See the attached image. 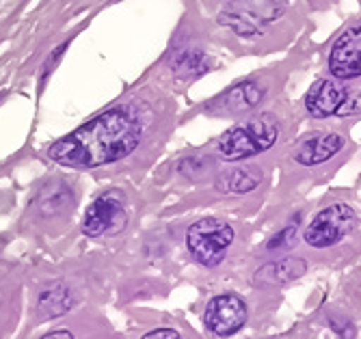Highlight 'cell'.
Here are the masks:
<instances>
[{"label":"cell","mask_w":361,"mask_h":339,"mask_svg":"<svg viewBox=\"0 0 361 339\" xmlns=\"http://www.w3.org/2000/svg\"><path fill=\"white\" fill-rule=\"evenodd\" d=\"M264 95H267L264 87H262L259 82L245 80V82L229 87L219 97H214L206 106V111L212 115H238V113L255 109L259 101L264 99Z\"/></svg>","instance_id":"9c48e42d"},{"label":"cell","mask_w":361,"mask_h":339,"mask_svg":"<svg viewBox=\"0 0 361 339\" xmlns=\"http://www.w3.org/2000/svg\"><path fill=\"white\" fill-rule=\"evenodd\" d=\"M262 180V173L253 166H238V168H232L229 173H225L219 182H216V188L221 192H234V195H243V192H249L253 190Z\"/></svg>","instance_id":"9a60e30c"},{"label":"cell","mask_w":361,"mask_h":339,"mask_svg":"<svg viewBox=\"0 0 361 339\" xmlns=\"http://www.w3.org/2000/svg\"><path fill=\"white\" fill-rule=\"evenodd\" d=\"M72 307H74L72 292L63 283H54L39 292L35 302V314L39 316V320H54L65 316Z\"/></svg>","instance_id":"5bb4252c"},{"label":"cell","mask_w":361,"mask_h":339,"mask_svg":"<svg viewBox=\"0 0 361 339\" xmlns=\"http://www.w3.org/2000/svg\"><path fill=\"white\" fill-rule=\"evenodd\" d=\"M247 320V304L238 294L214 296L204 312L206 328L216 337H229L243 328Z\"/></svg>","instance_id":"ba28073f"},{"label":"cell","mask_w":361,"mask_h":339,"mask_svg":"<svg viewBox=\"0 0 361 339\" xmlns=\"http://www.w3.org/2000/svg\"><path fill=\"white\" fill-rule=\"evenodd\" d=\"M208 56L197 48H182L171 58V70L186 76H200L206 72Z\"/></svg>","instance_id":"2e32d148"},{"label":"cell","mask_w":361,"mask_h":339,"mask_svg":"<svg viewBox=\"0 0 361 339\" xmlns=\"http://www.w3.org/2000/svg\"><path fill=\"white\" fill-rule=\"evenodd\" d=\"M128 223L126 197L119 190H106L87 208L82 218V233L89 238H102L123 231Z\"/></svg>","instance_id":"5b68a950"},{"label":"cell","mask_w":361,"mask_h":339,"mask_svg":"<svg viewBox=\"0 0 361 339\" xmlns=\"http://www.w3.org/2000/svg\"><path fill=\"white\" fill-rule=\"evenodd\" d=\"M35 206L39 216L54 218V216H63L65 212L74 208V197L72 190L63 182H50L39 190Z\"/></svg>","instance_id":"4fadbf2b"},{"label":"cell","mask_w":361,"mask_h":339,"mask_svg":"<svg viewBox=\"0 0 361 339\" xmlns=\"http://www.w3.org/2000/svg\"><path fill=\"white\" fill-rule=\"evenodd\" d=\"M355 212L346 203H334V206L320 210L305 229V242L312 249H329L344 240L355 227Z\"/></svg>","instance_id":"8992f818"},{"label":"cell","mask_w":361,"mask_h":339,"mask_svg":"<svg viewBox=\"0 0 361 339\" xmlns=\"http://www.w3.org/2000/svg\"><path fill=\"white\" fill-rule=\"evenodd\" d=\"M234 242V229L219 218H202L188 227L186 249L206 268L219 266Z\"/></svg>","instance_id":"3957f363"},{"label":"cell","mask_w":361,"mask_h":339,"mask_svg":"<svg viewBox=\"0 0 361 339\" xmlns=\"http://www.w3.org/2000/svg\"><path fill=\"white\" fill-rule=\"evenodd\" d=\"M277 139H279V121L273 115L264 113V115H255L234 125L232 130H227L225 134H221L214 141L212 149L225 162H238L257 154H264L275 145Z\"/></svg>","instance_id":"7a4b0ae2"},{"label":"cell","mask_w":361,"mask_h":339,"mask_svg":"<svg viewBox=\"0 0 361 339\" xmlns=\"http://www.w3.org/2000/svg\"><path fill=\"white\" fill-rule=\"evenodd\" d=\"M307 273V261L301 257H283L277 261H269L253 273L255 288H277L301 279Z\"/></svg>","instance_id":"30bf717a"},{"label":"cell","mask_w":361,"mask_h":339,"mask_svg":"<svg viewBox=\"0 0 361 339\" xmlns=\"http://www.w3.org/2000/svg\"><path fill=\"white\" fill-rule=\"evenodd\" d=\"M145 339H176V337H180V333L178 331H173V328H156V331H149V333H145L143 335Z\"/></svg>","instance_id":"ffe728a7"},{"label":"cell","mask_w":361,"mask_h":339,"mask_svg":"<svg viewBox=\"0 0 361 339\" xmlns=\"http://www.w3.org/2000/svg\"><path fill=\"white\" fill-rule=\"evenodd\" d=\"M361 113V91L359 89H350L346 91L342 104L338 109V117H353V115H359Z\"/></svg>","instance_id":"ac0fdd59"},{"label":"cell","mask_w":361,"mask_h":339,"mask_svg":"<svg viewBox=\"0 0 361 339\" xmlns=\"http://www.w3.org/2000/svg\"><path fill=\"white\" fill-rule=\"evenodd\" d=\"M294 238H297V225H294V227H286L279 235H275V238L269 242V251H277V249L290 247Z\"/></svg>","instance_id":"d6986e66"},{"label":"cell","mask_w":361,"mask_h":339,"mask_svg":"<svg viewBox=\"0 0 361 339\" xmlns=\"http://www.w3.org/2000/svg\"><path fill=\"white\" fill-rule=\"evenodd\" d=\"M141 141V119L128 106H113L59 139L48 158L72 168H95L133 154Z\"/></svg>","instance_id":"6da1fadb"},{"label":"cell","mask_w":361,"mask_h":339,"mask_svg":"<svg viewBox=\"0 0 361 339\" xmlns=\"http://www.w3.org/2000/svg\"><path fill=\"white\" fill-rule=\"evenodd\" d=\"M212 160L210 158H202V156H195V158H186L180 162L178 166V171L188 178V180H195V182H200V180H206L210 173H212Z\"/></svg>","instance_id":"e0dca14e"},{"label":"cell","mask_w":361,"mask_h":339,"mask_svg":"<svg viewBox=\"0 0 361 339\" xmlns=\"http://www.w3.org/2000/svg\"><path fill=\"white\" fill-rule=\"evenodd\" d=\"M286 9V0H229L219 22L240 37L257 35L259 24L273 22Z\"/></svg>","instance_id":"277c9868"},{"label":"cell","mask_w":361,"mask_h":339,"mask_svg":"<svg viewBox=\"0 0 361 339\" xmlns=\"http://www.w3.org/2000/svg\"><path fill=\"white\" fill-rule=\"evenodd\" d=\"M344 145L346 141L342 134H336V132L318 134V137H312L297 147V152H294V162H299L303 166L322 164L326 160H331L338 152H342Z\"/></svg>","instance_id":"7c38bea8"},{"label":"cell","mask_w":361,"mask_h":339,"mask_svg":"<svg viewBox=\"0 0 361 339\" xmlns=\"http://www.w3.org/2000/svg\"><path fill=\"white\" fill-rule=\"evenodd\" d=\"M346 89L336 80H318L305 95V109L314 119H324L338 113Z\"/></svg>","instance_id":"8fae6325"},{"label":"cell","mask_w":361,"mask_h":339,"mask_svg":"<svg viewBox=\"0 0 361 339\" xmlns=\"http://www.w3.org/2000/svg\"><path fill=\"white\" fill-rule=\"evenodd\" d=\"M329 72L338 80L361 78V20L348 24L329 52Z\"/></svg>","instance_id":"52a82bcc"},{"label":"cell","mask_w":361,"mask_h":339,"mask_svg":"<svg viewBox=\"0 0 361 339\" xmlns=\"http://www.w3.org/2000/svg\"><path fill=\"white\" fill-rule=\"evenodd\" d=\"M44 337H74L70 331H50V333H46Z\"/></svg>","instance_id":"44dd1931"}]
</instances>
